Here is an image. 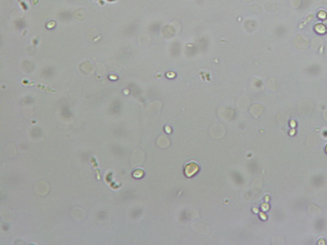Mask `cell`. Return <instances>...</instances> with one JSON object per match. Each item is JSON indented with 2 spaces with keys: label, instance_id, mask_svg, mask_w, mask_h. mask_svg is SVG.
<instances>
[{
  "label": "cell",
  "instance_id": "cell-1",
  "mask_svg": "<svg viewBox=\"0 0 327 245\" xmlns=\"http://www.w3.org/2000/svg\"><path fill=\"white\" fill-rule=\"evenodd\" d=\"M326 151H327V147H326Z\"/></svg>",
  "mask_w": 327,
  "mask_h": 245
}]
</instances>
